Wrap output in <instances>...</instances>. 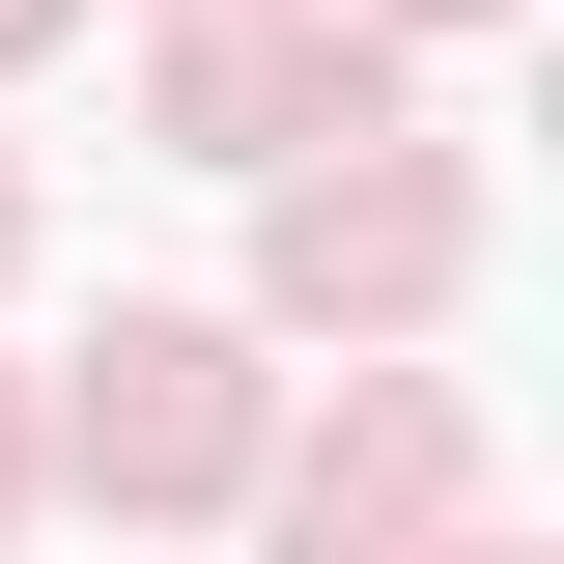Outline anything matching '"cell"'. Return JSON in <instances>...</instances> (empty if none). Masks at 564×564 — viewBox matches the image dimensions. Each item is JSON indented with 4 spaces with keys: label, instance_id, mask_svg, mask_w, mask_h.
Segmentation results:
<instances>
[{
    "label": "cell",
    "instance_id": "cell-4",
    "mask_svg": "<svg viewBox=\"0 0 564 564\" xmlns=\"http://www.w3.org/2000/svg\"><path fill=\"white\" fill-rule=\"evenodd\" d=\"M423 29H480V0H423Z\"/></svg>",
    "mask_w": 564,
    "mask_h": 564
},
{
    "label": "cell",
    "instance_id": "cell-2",
    "mask_svg": "<svg viewBox=\"0 0 564 564\" xmlns=\"http://www.w3.org/2000/svg\"><path fill=\"white\" fill-rule=\"evenodd\" d=\"M452 254H480L452 170H339V198H282V311H423Z\"/></svg>",
    "mask_w": 564,
    "mask_h": 564
},
{
    "label": "cell",
    "instance_id": "cell-1",
    "mask_svg": "<svg viewBox=\"0 0 564 564\" xmlns=\"http://www.w3.org/2000/svg\"><path fill=\"white\" fill-rule=\"evenodd\" d=\"M226 452H254V395H226V339H198V311H141V339L85 367V480H113V508H198Z\"/></svg>",
    "mask_w": 564,
    "mask_h": 564
},
{
    "label": "cell",
    "instance_id": "cell-3",
    "mask_svg": "<svg viewBox=\"0 0 564 564\" xmlns=\"http://www.w3.org/2000/svg\"><path fill=\"white\" fill-rule=\"evenodd\" d=\"M29 29H57V0H0V57H29Z\"/></svg>",
    "mask_w": 564,
    "mask_h": 564
},
{
    "label": "cell",
    "instance_id": "cell-5",
    "mask_svg": "<svg viewBox=\"0 0 564 564\" xmlns=\"http://www.w3.org/2000/svg\"><path fill=\"white\" fill-rule=\"evenodd\" d=\"M0 480H29V452H0Z\"/></svg>",
    "mask_w": 564,
    "mask_h": 564
}]
</instances>
